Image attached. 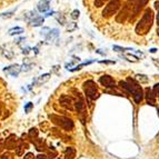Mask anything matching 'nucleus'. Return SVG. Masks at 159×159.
<instances>
[{"instance_id": "obj_1", "label": "nucleus", "mask_w": 159, "mask_h": 159, "mask_svg": "<svg viewBox=\"0 0 159 159\" xmlns=\"http://www.w3.org/2000/svg\"><path fill=\"white\" fill-rule=\"evenodd\" d=\"M119 85L125 90H127L128 93H132L134 99H135V101L137 102V104H140V101L142 100V98H144V93H142L141 87L134 79L128 78L127 81H120Z\"/></svg>"}, {"instance_id": "obj_2", "label": "nucleus", "mask_w": 159, "mask_h": 159, "mask_svg": "<svg viewBox=\"0 0 159 159\" xmlns=\"http://www.w3.org/2000/svg\"><path fill=\"white\" fill-rule=\"evenodd\" d=\"M121 5L120 0H110L107 5L105 6V8L101 10L99 15V18L97 19V21H104V20H108L111 17H114L116 13L118 12Z\"/></svg>"}, {"instance_id": "obj_3", "label": "nucleus", "mask_w": 159, "mask_h": 159, "mask_svg": "<svg viewBox=\"0 0 159 159\" xmlns=\"http://www.w3.org/2000/svg\"><path fill=\"white\" fill-rule=\"evenodd\" d=\"M151 22H153V15H151V11H150V10H147V11L144 13V16L141 17L138 25H137V27H136V32L138 33V35L145 33L150 28Z\"/></svg>"}, {"instance_id": "obj_4", "label": "nucleus", "mask_w": 159, "mask_h": 159, "mask_svg": "<svg viewBox=\"0 0 159 159\" xmlns=\"http://www.w3.org/2000/svg\"><path fill=\"white\" fill-rule=\"evenodd\" d=\"M49 118L52 123L65 130H71L74 128V121L69 118L63 117V116H56V115H50Z\"/></svg>"}, {"instance_id": "obj_5", "label": "nucleus", "mask_w": 159, "mask_h": 159, "mask_svg": "<svg viewBox=\"0 0 159 159\" xmlns=\"http://www.w3.org/2000/svg\"><path fill=\"white\" fill-rule=\"evenodd\" d=\"M84 89L85 93L87 96L88 99L90 100H96L99 97V93H98V88L95 81L93 80H87L84 82Z\"/></svg>"}, {"instance_id": "obj_6", "label": "nucleus", "mask_w": 159, "mask_h": 159, "mask_svg": "<svg viewBox=\"0 0 159 159\" xmlns=\"http://www.w3.org/2000/svg\"><path fill=\"white\" fill-rule=\"evenodd\" d=\"M77 97H78V99L76 100L75 102V109L78 111L79 116L81 117L82 119V123H85V116H86V104H85L84 99H82V97L80 96V93H77Z\"/></svg>"}, {"instance_id": "obj_7", "label": "nucleus", "mask_w": 159, "mask_h": 159, "mask_svg": "<svg viewBox=\"0 0 159 159\" xmlns=\"http://www.w3.org/2000/svg\"><path fill=\"white\" fill-rule=\"evenodd\" d=\"M75 100L72 99V97L68 95H61L59 98L60 106H62L63 108L69 109V110H75Z\"/></svg>"}, {"instance_id": "obj_8", "label": "nucleus", "mask_w": 159, "mask_h": 159, "mask_svg": "<svg viewBox=\"0 0 159 159\" xmlns=\"http://www.w3.org/2000/svg\"><path fill=\"white\" fill-rule=\"evenodd\" d=\"M19 144V140L16 135H10L8 138L5 140V148L8 149H16Z\"/></svg>"}, {"instance_id": "obj_9", "label": "nucleus", "mask_w": 159, "mask_h": 159, "mask_svg": "<svg viewBox=\"0 0 159 159\" xmlns=\"http://www.w3.org/2000/svg\"><path fill=\"white\" fill-rule=\"evenodd\" d=\"M99 82L104 86L105 88H115L116 84H115V80L112 79V77L108 75H104L99 78Z\"/></svg>"}, {"instance_id": "obj_10", "label": "nucleus", "mask_w": 159, "mask_h": 159, "mask_svg": "<svg viewBox=\"0 0 159 159\" xmlns=\"http://www.w3.org/2000/svg\"><path fill=\"white\" fill-rule=\"evenodd\" d=\"M20 70H21L20 67H19L18 65H12V66H9V67H7V68H5V71L9 72L10 75L13 76V77H17Z\"/></svg>"}, {"instance_id": "obj_11", "label": "nucleus", "mask_w": 159, "mask_h": 159, "mask_svg": "<svg viewBox=\"0 0 159 159\" xmlns=\"http://www.w3.org/2000/svg\"><path fill=\"white\" fill-rule=\"evenodd\" d=\"M49 1L50 0H40L38 3V10L40 12H45L49 9Z\"/></svg>"}, {"instance_id": "obj_12", "label": "nucleus", "mask_w": 159, "mask_h": 159, "mask_svg": "<svg viewBox=\"0 0 159 159\" xmlns=\"http://www.w3.org/2000/svg\"><path fill=\"white\" fill-rule=\"evenodd\" d=\"M76 149L74 147H68L65 151V159H75Z\"/></svg>"}, {"instance_id": "obj_13", "label": "nucleus", "mask_w": 159, "mask_h": 159, "mask_svg": "<svg viewBox=\"0 0 159 159\" xmlns=\"http://www.w3.org/2000/svg\"><path fill=\"white\" fill-rule=\"evenodd\" d=\"M110 0H93V9H100L101 7L109 2Z\"/></svg>"}, {"instance_id": "obj_14", "label": "nucleus", "mask_w": 159, "mask_h": 159, "mask_svg": "<svg viewBox=\"0 0 159 159\" xmlns=\"http://www.w3.org/2000/svg\"><path fill=\"white\" fill-rule=\"evenodd\" d=\"M146 99H147V102L149 105H155L156 104V100H155V96L153 95V91L147 88L146 89Z\"/></svg>"}, {"instance_id": "obj_15", "label": "nucleus", "mask_w": 159, "mask_h": 159, "mask_svg": "<svg viewBox=\"0 0 159 159\" xmlns=\"http://www.w3.org/2000/svg\"><path fill=\"white\" fill-rule=\"evenodd\" d=\"M33 144L36 146L37 150H39V151H42V150L46 149V144L44 139H39V138L35 139V140H33Z\"/></svg>"}, {"instance_id": "obj_16", "label": "nucleus", "mask_w": 159, "mask_h": 159, "mask_svg": "<svg viewBox=\"0 0 159 159\" xmlns=\"http://www.w3.org/2000/svg\"><path fill=\"white\" fill-rule=\"evenodd\" d=\"M25 149H27V145L25 144L24 141L19 140L18 146H17V148H16V153H17V155H18V156H22Z\"/></svg>"}, {"instance_id": "obj_17", "label": "nucleus", "mask_w": 159, "mask_h": 159, "mask_svg": "<svg viewBox=\"0 0 159 159\" xmlns=\"http://www.w3.org/2000/svg\"><path fill=\"white\" fill-rule=\"evenodd\" d=\"M44 24V18L42 17H35V18L31 20V25L33 27H38V26H41Z\"/></svg>"}, {"instance_id": "obj_18", "label": "nucleus", "mask_w": 159, "mask_h": 159, "mask_svg": "<svg viewBox=\"0 0 159 159\" xmlns=\"http://www.w3.org/2000/svg\"><path fill=\"white\" fill-rule=\"evenodd\" d=\"M38 130H37V128H31V129L29 130V137L32 140H35V139H37L38 138Z\"/></svg>"}, {"instance_id": "obj_19", "label": "nucleus", "mask_w": 159, "mask_h": 159, "mask_svg": "<svg viewBox=\"0 0 159 159\" xmlns=\"http://www.w3.org/2000/svg\"><path fill=\"white\" fill-rule=\"evenodd\" d=\"M50 79V74H45V75L40 76L38 78V84H45L46 81H48Z\"/></svg>"}, {"instance_id": "obj_20", "label": "nucleus", "mask_w": 159, "mask_h": 159, "mask_svg": "<svg viewBox=\"0 0 159 159\" xmlns=\"http://www.w3.org/2000/svg\"><path fill=\"white\" fill-rule=\"evenodd\" d=\"M24 31V29L20 27H16V28H12V29L9 30V35H19V33H21Z\"/></svg>"}, {"instance_id": "obj_21", "label": "nucleus", "mask_w": 159, "mask_h": 159, "mask_svg": "<svg viewBox=\"0 0 159 159\" xmlns=\"http://www.w3.org/2000/svg\"><path fill=\"white\" fill-rule=\"evenodd\" d=\"M57 36H58V30L54 29V30H51L50 32H49V35L47 36V39L48 40H54Z\"/></svg>"}, {"instance_id": "obj_22", "label": "nucleus", "mask_w": 159, "mask_h": 159, "mask_svg": "<svg viewBox=\"0 0 159 159\" xmlns=\"http://www.w3.org/2000/svg\"><path fill=\"white\" fill-rule=\"evenodd\" d=\"M47 153H48V155H47V157L48 158H55V157H57V151L55 150V148H49L48 150H47Z\"/></svg>"}, {"instance_id": "obj_23", "label": "nucleus", "mask_w": 159, "mask_h": 159, "mask_svg": "<svg viewBox=\"0 0 159 159\" xmlns=\"http://www.w3.org/2000/svg\"><path fill=\"white\" fill-rule=\"evenodd\" d=\"M151 91H153V95L155 96V98H156V97H158V96H159V84H156V85H155Z\"/></svg>"}, {"instance_id": "obj_24", "label": "nucleus", "mask_w": 159, "mask_h": 159, "mask_svg": "<svg viewBox=\"0 0 159 159\" xmlns=\"http://www.w3.org/2000/svg\"><path fill=\"white\" fill-rule=\"evenodd\" d=\"M1 159H13V156H12V153H2Z\"/></svg>"}, {"instance_id": "obj_25", "label": "nucleus", "mask_w": 159, "mask_h": 159, "mask_svg": "<svg viewBox=\"0 0 159 159\" xmlns=\"http://www.w3.org/2000/svg\"><path fill=\"white\" fill-rule=\"evenodd\" d=\"M32 107H33V104H32V102H28L27 105L25 106V111H26V112L28 114V112L30 111V109L32 108Z\"/></svg>"}, {"instance_id": "obj_26", "label": "nucleus", "mask_w": 159, "mask_h": 159, "mask_svg": "<svg viewBox=\"0 0 159 159\" xmlns=\"http://www.w3.org/2000/svg\"><path fill=\"white\" fill-rule=\"evenodd\" d=\"M15 12V10H12V11H9V12H5V13H2V15H0L2 18H10V17H12V13Z\"/></svg>"}, {"instance_id": "obj_27", "label": "nucleus", "mask_w": 159, "mask_h": 159, "mask_svg": "<svg viewBox=\"0 0 159 159\" xmlns=\"http://www.w3.org/2000/svg\"><path fill=\"white\" fill-rule=\"evenodd\" d=\"M3 55H5V57H7V59H9V60H11L12 58H13V54H12V52H9V51H6Z\"/></svg>"}, {"instance_id": "obj_28", "label": "nucleus", "mask_w": 159, "mask_h": 159, "mask_svg": "<svg viewBox=\"0 0 159 159\" xmlns=\"http://www.w3.org/2000/svg\"><path fill=\"white\" fill-rule=\"evenodd\" d=\"M24 159H35V156H33V153H28L27 155H25V158Z\"/></svg>"}, {"instance_id": "obj_29", "label": "nucleus", "mask_w": 159, "mask_h": 159, "mask_svg": "<svg viewBox=\"0 0 159 159\" xmlns=\"http://www.w3.org/2000/svg\"><path fill=\"white\" fill-rule=\"evenodd\" d=\"M71 17L74 19H77V18H78V17H79V11H78V10H75V11L72 12V16H71Z\"/></svg>"}, {"instance_id": "obj_30", "label": "nucleus", "mask_w": 159, "mask_h": 159, "mask_svg": "<svg viewBox=\"0 0 159 159\" xmlns=\"http://www.w3.org/2000/svg\"><path fill=\"white\" fill-rule=\"evenodd\" d=\"M37 159H49V158L46 155H39V156H37Z\"/></svg>"}, {"instance_id": "obj_31", "label": "nucleus", "mask_w": 159, "mask_h": 159, "mask_svg": "<svg viewBox=\"0 0 159 159\" xmlns=\"http://www.w3.org/2000/svg\"><path fill=\"white\" fill-rule=\"evenodd\" d=\"M58 68H59V66H55V67H54V69H52V71L56 72V71L58 70Z\"/></svg>"}, {"instance_id": "obj_32", "label": "nucleus", "mask_w": 159, "mask_h": 159, "mask_svg": "<svg viewBox=\"0 0 159 159\" xmlns=\"http://www.w3.org/2000/svg\"><path fill=\"white\" fill-rule=\"evenodd\" d=\"M0 114H1V110H0Z\"/></svg>"}, {"instance_id": "obj_33", "label": "nucleus", "mask_w": 159, "mask_h": 159, "mask_svg": "<svg viewBox=\"0 0 159 159\" xmlns=\"http://www.w3.org/2000/svg\"><path fill=\"white\" fill-rule=\"evenodd\" d=\"M158 114H159V110H158Z\"/></svg>"}, {"instance_id": "obj_34", "label": "nucleus", "mask_w": 159, "mask_h": 159, "mask_svg": "<svg viewBox=\"0 0 159 159\" xmlns=\"http://www.w3.org/2000/svg\"><path fill=\"white\" fill-rule=\"evenodd\" d=\"M0 159H1V157H0Z\"/></svg>"}]
</instances>
